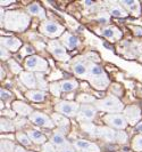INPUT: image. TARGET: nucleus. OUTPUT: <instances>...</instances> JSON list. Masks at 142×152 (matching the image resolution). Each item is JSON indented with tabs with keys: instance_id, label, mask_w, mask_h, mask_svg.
I'll return each instance as SVG.
<instances>
[{
	"instance_id": "nucleus-1",
	"label": "nucleus",
	"mask_w": 142,
	"mask_h": 152,
	"mask_svg": "<svg viewBox=\"0 0 142 152\" xmlns=\"http://www.w3.org/2000/svg\"><path fill=\"white\" fill-rule=\"evenodd\" d=\"M30 15L19 10H9L5 15L2 26L7 30L23 32L30 25Z\"/></svg>"
},
{
	"instance_id": "nucleus-2",
	"label": "nucleus",
	"mask_w": 142,
	"mask_h": 152,
	"mask_svg": "<svg viewBox=\"0 0 142 152\" xmlns=\"http://www.w3.org/2000/svg\"><path fill=\"white\" fill-rule=\"evenodd\" d=\"M86 80L98 91H104L109 85V79L105 70L96 63H89V73Z\"/></svg>"
},
{
	"instance_id": "nucleus-3",
	"label": "nucleus",
	"mask_w": 142,
	"mask_h": 152,
	"mask_svg": "<svg viewBox=\"0 0 142 152\" xmlns=\"http://www.w3.org/2000/svg\"><path fill=\"white\" fill-rule=\"evenodd\" d=\"M94 107L97 110L109 112V113H120L122 111H124V109H125L123 102L115 95H108L105 99L96 101Z\"/></svg>"
},
{
	"instance_id": "nucleus-4",
	"label": "nucleus",
	"mask_w": 142,
	"mask_h": 152,
	"mask_svg": "<svg viewBox=\"0 0 142 152\" xmlns=\"http://www.w3.org/2000/svg\"><path fill=\"white\" fill-rule=\"evenodd\" d=\"M39 30L45 37H49L53 40L57 37H61L65 32V28L59 23L51 21V20H45L40 23Z\"/></svg>"
},
{
	"instance_id": "nucleus-5",
	"label": "nucleus",
	"mask_w": 142,
	"mask_h": 152,
	"mask_svg": "<svg viewBox=\"0 0 142 152\" xmlns=\"http://www.w3.org/2000/svg\"><path fill=\"white\" fill-rule=\"evenodd\" d=\"M81 104L79 102H71V101H60L55 105V110L57 113H60L67 118L77 117V113L80 111Z\"/></svg>"
},
{
	"instance_id": "nucleus-6",
	"label": "nucleus",
	"mask_w": 142,
	"mask_h": 152,
	"mask_svg": "<svg viewBox=\"0 0 142 152\" xmlns=\"http://www.w3.org/2000/svg\"><path fill=\"white\" fill-rule=\"evenodd\" d=\"M24 68L30 72H45L48 70V62L39 55H32L24 61Z\"/></svg>"
},
{
	"instance_id": "nucleus-7",
	"label": "nucleus",
	"mask_w": 142,
	"mask_h": 152,
	"mask_svg": "<svg viewBox=\"0 0 142 152\" xmlns=\"http://www.w3.org/2000/svg\"><path fill=\"white\" fill-rule=\"evenodd\" d=\"M104 121L108 127L115 130H124L127 127V121L124 114L120 113H108L104 117Z\"/></svg>"
},
{
	"instance_id": "nucleus-8",
	"label": "nucleus",
	"mask_w": 142,
	"mask_h": 152,
	"mask_svg": "<svg viewBox=\"0 0 142 152\" xmlns=\"http://www.w3.org/2000/svg\"><path fill=\"white\" fill-rule=\"evenodd\" d=\"M29 120L37 127H43V128H49V129H53L56 127L53 118L40 111H33L32 114L29 117Z\"/></svg>"
},
{
	"instance_id": "nucleus-9",
	"label": "nucleus",
	"mask_w": 142,
	"mask_h": 152,
	"mask_svg": "<svg viewBox=\"0 0 142 152\" xmlns=\"http://www.w3.org/2000/svg\"><path fill=\"white\" fill-rule=\"evenodd\" d=\"M48 49L51 53L53 57L58 61L61 62H67L69 61V55L67 54V49L63 46V44L58 41V40H50L48 44Z\"/></svg>"
},
{
	"instance_id": "nucleus-10",
	"label": "nucleus",
	"mask_w": 142,
	"mask_h": 152,
	"mask_svg": "<svg viewBox=\"0 0 142 152\" xmlns=\"http://www.w3.org/2000/svg\"><path fill=\"white\" fill-rule=\"evenodd\" d=\"M124 117L127 124L134 126L140 122L141 119V109L138 105H128L124 109Z\"/></svg>"
},
{
	"instance_id": "nucleus-11",
	"label": "nucleus",
	"mask_w": 142,
	"mask_h": 152,
	"mask_svg": "<svg viewBox=\"0 0 142 152\" xmlns=\"http://www.w3.org/2000/svg\"><path fill=\"white\" fill-rule=\"evenodd\" d=\"M96 115H97V109L94 105L92 107L90 104H82L79 113H77V118L81 121L91 122L94 120Z\"/></svg>"
},
{
	"instance_id": "nucleus-12",
	"label": "nucleus",
	"mask_w": 142,
	"mask_h": 152,
	"mask_svg": "<svg viewBox=\"0 0 142 152\" xmlns=\"http://www.w3.org/2000/svg\"><path fill=\"white\" fill-rule=\"evenodd\" d=\"M92 134L107 142H116V130L110 127H93Z\"/></svg>"
},
{
	"instance_id": "nucleus-13",
	"label": "nucleus",
	"mask_w": 142,
	"mask_h": 152,
	"mask_svg": "<svg viewBox=\"0 0 142 152\" xmlns=\"http://www.w3.org/2000/svg\"><path fill=\"white\" fill-rule=\"evenodd\" d=\"M60 42L63 44V46L66 49H69V50H73L81 45V41H80L79 37L71 33V32H64V34L60 37Z\"/></svg>"
},
{
	"instance_id": "nucleus-14",
	"label": "nucleus",
	"mask_w": 142,
	"mask_h": 152,
	"mask_svg": "<svg viewBox=\"0 0 142 152\" xmlns=\"http://www.w3.org/2000/svg\"><path fill=\"white\" fill-rule=\"evenodd\" d=\"M73 146L79 151L83 152H100V148L96 143L90 142L88 140H75L73 141Z\"/></svg>"
},
{
	"instance_id": "nucleus-15",
	"label": "nucleus",
	"mask_w": 142,
	"mask_h": 152,
	"mask_svg": "<svg viewBox=\"0 0 142 152\" xmlns=\"http://www.w3.org/2000/svg\"><path fill=\"white\" fill-rule=\"evenodd\" d=\"M72 70H73V72L76 77L82 78V79H86L88 73H89V63L83 61V60H77L73 63Z\"/></svg>"
},
{
	"instance_id": "nucleus-16",
	"label": "nucleus",
	"mask_w": 142,
	"mask_h": 152,
	"mask_svg": "<svg viewBox=\"0 0 142 152\" xmlns=\"http://www.w3.org/2000/svg\"><path fill=\"white\" fill-rule=\"evenodd\" d=\"M19 79L23 83V85L25 87L29 88V91L31 89H35L37 87V76L33 73V72H30V71H23L22 73L19 75Z\"/></svg>"
},
{
	"instance_id": "nucleus-17",
	"label": "nucleus",
	"mask_w": 142,
	"mask_h": 152,
	"mask_svg": "<svg viewBox=\"0 0 142 152\" xmlns=\"http://www.w3.org/2000/svg\"><path fill=\"white\" fill-rule=\"evenodd\" d=\"M101 34H102V37H105L106 39L110 40L112 42L122 38V31L118 28L114 26V25H106V26H104L101 29Z\"/></svg>"
},
{
	"instance_id": "nucleus-18",
	"label": "nucleus",
	"mask_w": 142,
	"mask_h": 152,
	"mask_svg": "<svg viewBox=\"0 0 142 152\" xmlns=\"http://www.w3.org/2000/svg\"><path fill=\"white\" fill-rule=\"evenodd\" d=\"M1 46L7 48L9 52H17L22 47V41L19 39L14 38V37H1L0 39Z\"/></svg>"
},
{
	"instance_id": "nucleus-19",
	"label": "nucleus",
	"mask_w": 142,
	"mask_h": 152,
	"mask_svg": "<svg viewBox=\"0 0 142 152\" xmlns=\"http://www.w3.org/2000/svg\"><path fill=\"white\" fill-rule=\"evenodd\" d=\"M120 5L122 7H125L128 10V13L133 16L141 15V5L139 1L135 0H120Z\"/></svg>"
},
{
	"instance_id": "nucleus-20",
	"label": "nucleus",
	"mask_w": 142,
	"mask_h": 152,
	"mask_svg": "<svg viewBox=\"0 0 142 152\" xmlns=\"http://www.w3.org/2000/svg\"><path fill=\"white\" fill-rule=\"evenodd\" d=\"M50 143L58 150L60 148H63V146H65L66 144H68L69 142H68L67 140H66V137H65V134L59 130L58 128L56 130H53V135L50 137Z\"/></svg>"
},
{
	"instance_id": "nucleus-21",
	"label": "nucleus",
	"mask_w": 142,
	"mask_h": 152,
	"mask_svg": "<svg viewBox=\"0 0 142 152\" xmlns=\"http://www.w3.org/2000/svg\"><path fill=\"white\" fill-rule=\"evenodd\" d=\"M26 12H27V14L30 16H35V17H39L40 20H42V21H45L47 20L45 17V10L43 9V7L40 5V4H37V2H32L30 5H27V7H26Z\"/></svg>"
},
{
	"instance_id": "nucleus-22",
	"label": "nucleus",
	"mask_w": 142,
	"mask_h": 152,
	"mask_svg": "<svg viewBox=\"0 0 142 152\" xmlns=\"http://www.w3.org/2000/svg\"><path fill=\"white\" fill-rule=\"evenodd\" d=\"M12 107H13L14 112L22 115V117H26V115L30 117L33 112V109L30 105H27L26 103L22 102V101H14L13 104H12Z\"/></svg>"
},
{
	"instance_id": "nucleus-23",
	"label": "nucleus",
	"mask_w": 142,
	"mask_h": 152,
	"mask_svg": "<svg viewBox=\"0 0 142 152\" xmlns=\"http://www.w3.org/2000/svg\"><path fill=\"white\" fill-rule=\"evenodd\" d=\"M51 118H53L55 125L58 127V129L61 130L64 134L67 133L68 129H69V120H68L67 117H65V115L60 113H53Z\"/></svg>"
},
{
	"instance_id": "nucleus-24",
	"label": "nucleus",
	"mask_w": 142,
	"mask_h": 152,
	"mask_svg": "<svg viewBox=\"0 0 142 152\" xmlns=\"http://www.w3.org/2000/svg\"><path fill=\"white\" fill-rule=\"evenodd\" d=\"M25 97L29 101L39 103V102H43L45 99V93L40 89H31L25 93Z\"/></svg>"
},
{
	"instance_id": "nucleus-25",
	"label": "nucleus",
	"mask_w": 142,
	"mask_h": 152,
	"mask_svg": "<svg viewBox=\"0 0 142 152\" xmlns=\"http://www.w3.org/2000/svg\"><path fill=\"white\" fill-rule=\"evenodd\" d=\"M26 134L29 135V137L31 138V141H32L33 143H35V144L43 145L47 143V137H45L42 133H40L39 130L29 129L26 132Z\"/></svg>"
},
{
	"instance_id": "nucleus-26",
	"label": "nucleus",
	"mask_w": 142,
	"mask_h": 152,
	"mask_svg": "<svg viewBox=\"0 0 142 152\" xmlns=\"http://www.w3.org/2000/svg\"><path fill=\"white\" fill-rule=\"evenodd\" d=\"M59 84L61 91L64 93H72L79 87V83L74 79H65V80H61Z\"/></svg>"
},
{
	"instance_id": "nucleus-27",
	"label": "nucleus",
	"mask_w": 142,
	"mask_h": 152,
	"mask_svg": "<svg viewBox=\"0 0 142 152\" xmlns=\"http://www.w3.org/2000/svg\"><path fill=\"white\" fill-rule=\"evenodd\" d=\"M109 13H110L112 16L118 17V18H125V17L128 16V12H126L120 4H112L110 8H109Z\"/></svg>"
},
{
	"instance_id": "nucleus-28",
	"label": "nucleus",
	"mask_w": 142,
	"mask_h": 152,
	"mask_svg": "<svg viewBox=\"0 0 142 152\" xmlns=\"http://www.w3.org/2000/svg\"><path fill=\"white\" fill-rule=\"evenodd\" d=\"M0 127H1V132L4 133H9V132H14L15 130V125L10 119H8L6 117H2L0 119Z\"/></svg>"
},
{
	"instance_id": "nucleus-29",
	"label": "nucleus",
	"mask_w": 142,
	"mask_h": 152,
	"mask_svg": "<svg viewBox=\"0 0 142 152\" xmlns=\"http://www.w3.org/2000/svg\"><path fill=\"white\" fill-rule=\"evenodd\" d=\"M16 138H17V141L21 143V145L23 146H31L32 144V141H31V138L29 137V135L26 134V133H24V132H17L16 133Z\"/></svg>"
},
{
	"instance_id": "nucleus-30",
	"label": "nucleus",
	"mask_w": 142,
	"mask_h": 152,
	"mask_svg": "<svg viewBox=\"0 0 142 152\" xmlns=\"http://www.w3.org/2000/svg\"><path fill=\"white\" fill-rule=\"evenodd\" d=\"M1 152H14L15 151L16 145L12 142V141H8V140H1Z\"/></svg>"
},
{
	"instance_id": "nucleus-31",
	"label": "nucleus",
	"mask_w": 142,
	"mask_h": 152,
	"mask_svg": "<svg viewBox=\"0 0 142 152\" xmlns=\"http://www.w3.org/2000/svg\"><path fill=\"white\" fill-rule=\"evenodd\" d=\"M96 101H97V99H94L93 96L88 95V94H81V95H79V96H77V99H76V102H79V103H83V104L94 103Z\"/></svg>"
},
{
	"instance_id": "nucleus-32",
	"label": "nucleus",
	"mask_w": 142,
	"mask_h": 152,
	"mask_svg": "<svg viewBox=\"0 0 142 152\" xmlns=\"http://www.w3.org/2000/svg\"><path fill=\"white\" fill-rule=\"evenodd\" d=\"M132 149L136 152H142V135H136L132 140Z\"/></svg>"
},
{
	"instance_id": "nucleus-33",
	"label": "nucleus",
	"mask_w": 142,
	"mask_h": 152,
	"mask_svg": "<svg viewBox=\"0 0 142 152\" xmlns=\"http://www.w3.org/2000/svg\"><path fill=\"white\" fill-rule=\"evenodd\" d=\"M8 64H9V68H10L12 72H13L14 75H21V73L23 72L22 66H21L16 61H14V60H9Z\"/></svg>"
},
{
	"instance_id": "nucleus-34",
	"label": "nucleus",
	"mask_w": 142,
	"mask_h": 152,
	"mask_svg": "<svg viewBox=\"0 0 142 152\" xmlns=\"http://www.w3.org/2000/svg\"><path fill=\"white\" fill-rule=\"evenodd\" d=\"M128 141L127 134L124 130H116V142H118L120 144H125Z\"/></svg>"
},
{
	"instance_id": "nucleus-35",
	"label": "nucleus",
	"mask_w": 142,
	"mask_h": 152,
	"mask_svg": "<svg viewBox=\"0 0 142 152\" xmlns=\"http://www.w3.org/2000/svg\"><path fill=\"white\" fill-rule=\"evenodd\" d=\"M0 96H1V102L8 103V102H10L13 99V94H10L9 91L4 89V88L0 89Z\"/></svg>"
},
{
	"instance_id": "nucleus-36",
	"label": "nucleus",
	"mask_w": 142,
	"mask_h": 152,
	"mask_svg": "<svg viewBox=\"0 0 142 152\" xmlns=\"http://www.w3.org/2000/svg\"><path fill=\"white\" fill-rule=\"evenodd\" d=\"M49 89H50V91L53 93L55 96H59L60 95L61 88H60L59 83H51V84L49 85Z\"/></svg>"
},
{
	"instance_id": "nucleus-37",
	"label": "nucleus",
	"mask_w": 142,
	"mask_h": 152,
	"mask_svg": "<svg viewBox=\"0 0 142 152\" xmlns=\"http://www.w3.org/2000/svg\"><path fill=\"white\" fill-rule=\"evenodd\" d=\"M21 54H22L23 56H26V55H34V49H33V47H31L30 45H25L22 47V49H21Z\"/></svg>"
},
{
	"instance_id": "nucleus-38",
	"label": "nucleus",
	"mask_w": 142,
	"mask_h": 152,
	"mask_svg": "<svg viewBox=\"0 0 142 152\" xmlns=\"http://www.w3.org/2000/svg\"><path fill=\"white\" fill-rule=\"evenodd\" d=\"M40 152H58V150H57L50 142H47V143L43 144V146L41 148V151Z\"/></svg>"
},
{
	"instance_id": "nucleus-39",
	"label": "nucleus",
	"mask_w": 142,
	"mask_h": 152,
	"mask_svg": "<svg viewBox=\"0 0 142 152\" xmlns=\"http://www.w3.org/2000/svg\"><path fill=\"white\" fill-rule=\"evenodd\" d=\"M0 54H1V60L2 61H6V60H9V57H10V52L8 50L7 48H5L4 46H1L0 47Z\"/></svg>"
},
{
	"instance_id": "nucleus-40",
	"label": "nucleus",
	"mask_w": 142,
	"mask_h": 152,
	"mask_svg": "<svg viewBox=\"0 0 142 152\" xmlns=\"http://www.w3.org/2000/svg\"><path fill=\"white\" fill-rule=\"evenodd\" d=\"M58 152H75V148L73 145H71L68 143V144H66L65 146L58 149Z\"/></svg>"
},
{
	"instance_id": "nucleus-41",
	"label": "nucleus",
	"mask_w": 142,
	"mask_h": 152,
	"mask_svg": "<svg viewBox=\"0 0 142 152\" xmlns=\"http://www.w3.org/2000/svg\"><path fill=\"white\" fill-rule=\"evenodd\" d=\"M14 152H27L23 146H21V145H16V148H15V151Z\"/></svg>"
},
{
	"instance_id": "nucleus-42",
	"label": "nucleus",
	"mask_w": 142,
	"mask_h": 152,
	"mask_svg": "<svg viewBox=\"0 0 142 152\" xmlns=\"http://www.w3.org/2000/svg\"><path fill=\"white\" fill-rule=\"evenodd\" d=\"M135 129H136V132L138 133H140V134H142V121H140L136 126H135Z\"/></svg>"
},
{
	"instance_id": "nucleus-43",
	"label": "nucleus",
	"mask_w": 142,
	"mask_h": 152,
	"mask_svg": "<svg viewBox=\"0 0 142 152\" xmlns=\"http://www.w3.org/2000/svg\"><path fill=\"white\" fill-rule=\"evenodd\" d=\"M84 6H94V2H92V1H83L82 2Z\"/></svg>"
},
{
	"instance_id": "nucleus-44",
	"label": "nucleus",
	"mask_w": 142,
	"mask_h": 152,
	"mask_svg": "<svg viewBox=\"0 0 142 152\" xmlns=\"http://www.w3.org/2000/svg\"><path fill=\"white\" fill-rule=\"evenodd\" d=\"M0 70H1V76H0V79L2 80V79L5 78V76H6V73H5V70H4V68H2V66L0 68Z\"/></svg>"
},
{
	"instance_id": "nucleus-45",
	"label": "nucleus",
	"mask_w": 142,
	"mask_h": 152,
	"mask_svg": "<svg viewBox=\"0 0 142 152\" xmlns=\"http://www.w3.org/2000/svg\"><path fill=\"white\" fill-rule=\"evenodd\" d=\"M14 1H1V6H8L10 4H13Z\"/></svg>"
},
{
	"instance_id": "nucleus-46",
	"label": "nucleus",
	"mask_w": 142,
	"mask_h": 152,
	"mask_svg": "<svg viewBox=\"0 0 142 152\" xmlns=\"http://www.w3.org/2000/svg\"><path fill=\"white\" fill-rule=\"evenodd\" d=\"M140 60H141V61H142V55H141V57H140Z\"/></svg>"
},
{
	"instance_id": "nucleus-47",
	"label": "nucleus",
	"mask_w": 142,
	"mask_h": 152,
	"mask_svg": "<svg viewBox=\"0 0 142 152\" xmlns=\"http://www.w3.org/2000/svg\"><path fill=\"white\" fill-rule=\"evenodd\" d=\"M77 152H83V151H77Z\"/></svg>"
}]
</instances>
